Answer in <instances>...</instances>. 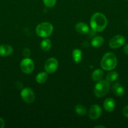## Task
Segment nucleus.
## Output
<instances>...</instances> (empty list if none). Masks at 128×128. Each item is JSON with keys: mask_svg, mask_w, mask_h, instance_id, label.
I'll return each mask as SVG.
<instances>
[{"mask_svg": "<svg viewBox=\"0 0 128 128\" xmlns=\"http://www.w3.org/2000/svg\"><path fill=\"white\" fill-rule=\"evenodd\" d=\"M90 24L91 28L96 32L104 31L107 25V20L101 12H95L90 18Z\"/></svg>", "mask_w": 128, "mask_h": 128, "instance_id": "f257e3e1", "label": "nucleus"}, {"mask_svg": "<svg viewBox=\"0 0 128 128\" xmlns=\"http://www.w3.org/2000/svg\"><path fill=\"white\" fill-rule=\"evenodd\" d=\"M117 64V57L113 52H108L103 56L100 61V66L105 71H112Z\"/></svg>", "mask_w": 128, "mask_h": 128, "instance_id": "f03ea898", "label": "nucleus"}, {"mask_svg": "<svg viewBox=\"0 0 128 128\" xmlns=\"http://www.w3.org/2000/svg\"><path fill=\"white\" fill-rule=\"evenodd\" d=\"M110 90V83L106 80L97 81L94 86V94L96 97L102 98L109 92Z\"/></svg>", "mask_w": 128, "mask_h": 128, "instance_id": "7ed1b4c3", "label": "nucleus"}, {"mask_svg": "<svg viewBox=\"0 0 128 128\" xmlns=\"http://www.w3.org/2000/svg\"><path fill=\"white\" fill-rule=\"evenodd\" d=\"M53 31V26L50 22H43L37 25L36 33L41 38H48L51 36Z\"/></svg>", "mask_w": 128, "mask_h": 128, "instance_id": "20e7f679", "label": "nucleus"}, {"mask_svg": "<svg viewBox=\"0 0 128 128\" xmlns=\"http://www.w3.org/2000/svg\"><path fill=\"white\" fill-rule=\"evenodd\" d=\"M20 68L23 73L29 74L33 71L35 69V63L33 61L29 58H25L20 62Z\"/></svg>", "mask_w": 128, "mask_h": 128, "instance_id": "39448f33", "label": "nucleus"}, {"mask_svg": "<svg viewBox=\"0 0 128 128\" xmlns=\"http://www.w3.org/2000/svg\"><path fill=\"white\" fill-rule=\"evenodd\" d=\"M58 68V60L55 58H50L48 59L44 64L45 71L48 74H52L57 70Z\"/></svg>", "mask_w": 128, "mask_h": 128, "instance_id": "423d86ee", "label": "nucleus"}, {"mask_svg": "<svg viewBox=\"0 0 128 128\" xmlns=\"http://www.w3.org/2000/svg\"><path fill=\"white\" fill-rule=\"evenodd\" d=\"M21 98L25 102L31 104L34 102L35 99V93L30 88H25L21 91Z\"/></svg>", "mask_w": 128, "mask_h": 128, "instance_id": "0eeeda50", "label": "nucleus"}, {"mask_svg": "<svg viewBox=\"0 0 128 128\" xmlns=\"http://www.w3.org/2000/svg\"><path fill=\"white\" fill-rule=\"evenodd\" d=\"M125 39L122 35H115L109 41V47L112 49H117L125 44Z\"/></svg>", "mask_w": 128, "mask_h": 128, "instance_id": "6e6552de", "label": "nucleus"}, {"mask_svg": "<svg viewBox=\"0 0 128 128\" xmlns=\"http://www.w3.org/2000/svg\"><path fill=\"white\" fill-rule=\"evenodd\" d=\"M102 113L101 107L98 104H94L90 108L89 111V116L91 120H98Z\"/></svg>", "mask_w": 128, "mask_h": 128, "instance_id": "1a4fd4ad", "label": "nucleus"}, {"mask_svg": "<svg viewBox=\"0 0 128 128\" xmlns=\"http://www.w3.org/2000/svg\"><path fill=\"white\" fill-rule=\"evenodd\" d=\"M104 108L107 112H111L114 110L115 107V100L112 98H109L105 99V101H104L103 104Z\"/></svg>", "mask_w": 128, "mask_h": 128, "instance_id": "9d476101", "label": "nucleus"}, {"mask_svg": "<svg viewBox=\"0 0 128 128\" xmlns=\"http://www.w3.org/2000/svg\"><path fill=\"white\" fill-rule=\"evenodd\" d=\"M75 30L77 32L81 34H86L89 32V27L87 24L83 22H79L75 25Z\"/></svg>", "mask_w": 128, "mask_h": 128, "instance_id": "9b49d317", "label": "nucleus"}, {"mask_svg": "<svg viewBox=\"0 0 128 128\" xmlns=\"http://www.w3.org/2000/svg\"><path fill=\"white\" fill-rule=\"evenodd\" d=\"M112 91L117 96H122L124 93V89L119 82H115L112 86Z\"/></svg>", "mask_w": 128, "mask_h": 128, "instance_id": "f8f14e48", "label": "nucleus"}, {"mask_svg": "<svg viewBox=\"0 0 128 128\" xmlns=\"http://www.w3.org/2000/svg\"><path fill=\"white\" fill-rule=\"evenodd\" d=\"M13 48L8 44L0 45V56L6 57L11 55L13 53Z\"/></svg>", "mask_w": 128, "mask_h": 128, "instance_id": "ddd939ff", "label": "nucleus"}, {"mask_svg": "<svg viewBox=\"0 0 128 128\" xmlns=\"http://www.w3.org/2000/svg\"><path fill=\"white\" fill-rule=\"evenodd\" d=\"M104 76V72L100 69H97L93 71L92 74V80L94 81H99L102 80Z\"/></svg>", "mask_w": 128, "mask_h": 128, "instance_id": "4468645a", "label": "nucleus"}, {"mask_svg": "<svg viewBox=\"0 0 128 128\" xmlns=\"http://www.w3.org/2000/svg\"><path fill=\"white\" fill-rule=\"evenodd\" d=\"M72 58L75 63H80L82 60V52L79 49H75L72 51Z\"/></svg>", "mask_w": 128, "mask_h": 128, "instance_id": "2eb2a0df", "label": "nucleus"}, {"mask_svg": "<svg viewBox=\"0 0 128 128\" xmlns=\"http://www.w3.org/2000/svg\"><path fill=\"white\" fill-rule=\"evenodd\" d=\"M104 43V39L102 36H98L92 39L91 44L94 48H99L102 46Z\"/></svg>", "mask_w": 128, "mask_h": 128, "instance_id": "dca6fc26", "label": "nucleus"}, {"mask_svg": "<svg viewBox=\"0 0 128 128\" xmlns=\"http://www.w3.org/2000/svg\"><path fill=\"white\" fill-rule=\"evenodd\" d=\"M48 79V73L46 71H41L36 76V81L39 84H43Z\"/></svg>", "mask_w": 128, "mask_h": 128, "instance_id": "f3484780", "label": "nucleus"}, {"mask_svg": "<svg viewBox=\"0 0 128 128\" xmlns=\"http://www.w3.org/2000/svg\"><path fill=\"white\" fill-rule=\"evenodd\" d=\"M51 47V42L49 39H44L40 43V48L44 51H48Z\"/></svg>", "mask_w": 128, "mask_h": 128, "instance_id": "a211bd4d", "label": "nucleus"}, {"mask_svg": "<svg viewBox=\"0 0 128 128\" xmlns=\"http://www.w3.org/2000/svg\"><path fill=\"white\" fill-rule=\"evenodd\" d=\"M119 77L117 72L114 71H112L107 73L106 76V80L109 82H112L116 81Z\"/></svg>", "mask_w": 128, "mask_h": 128, "instance_id": "6ab92c4d", "label": "nucleus"}, {"mask_svg": "<svg viewBox=\"0 0 128 128\" xmlns=\"http://www.w3.org/2000/svg\"><path fill=\"white\" fill-rule=\"evenodd\" d=\"M75 111L79 116H84L87 114V108L81 104H77L75 106Z\"/></svg>", "mask_w": 128, "mask_h": 128, "instance_id": "aec40b11", "label": "nucleus"}, {"mask_svg": "<svg viewBox=\"0 0 128 128\" xmlns=\"http://www.w3.org/2000/svg\"><path fill=\"white\" fill-rule=\"evenodd\" d=\"M43 2L46 7L51 8L55 6L56 2V0H43Z\"/></svg>", "mask_w": 128, "mask_h": 128, "instance_id": "412c9836", "label": "nucleus"}, {"mask_svg": "<svg viewBox=\"0 0 128 128\" xmlns=\"http://www.w3.org/2000/svg\"><path fill=\"white\" fill-rule=\"evenodd\" d=\"M122 114L125 117L128 118V105L125 106L122 110Z\"/></svg>", "mask_w": 128, "mask_h": 128, "instance_id": "4be33fe9", "label": "nucleus"}, {"mask_svg": "<svg viewBox=\"0 0 128 128\" xmlns=\"http://www.w3.org/2000/svg\"><path fill=\"white\" fill-rule=\"evenodd\" d=\"M23 55L26 58H29L30 56V50L28 48H25L23 50Z\"/></svg>", "mask_w": 128, "mask_h": 128, "instance_id": "5701e85b", "label": "nucleus"}, {"mask_svg": "<svg viewBox=\"0 0 128 128\" xmlns=\"http://www.w3.org/2000/svg\"><path fill=\"white\" fill-rule=\"evenodd\" d=\"M5 126V122L2 118H0V128H4Z\"/></svg>", "mask_w": 128, "mask_h": 128, "instance_id": "b1692460", "label": "nucleus"}, {"mask_svg": "<svg viewBox=\"0 0 128 128\" xmlns=\"http://www.w3.org/2000/svg\"><path fill=\"white\" fill-rule=\"evenodd\" d=\"M124 52L125 54L128 56V44H125V46H124Z\"/></svg>", "mask_w": 128, "mask_h": 128, "instance_id": "393cba45", "label": "nucleus"}, {"mask_svg": "<svg viewBox=\"0 0 128 128\" xmlns=\"http://www.w3.org/2000/svg\"><path fill=\"white\" fill-rule=\"evenodd\" d=\"M95 128H104L105 127H104V126H95Z\"/></svg>", "mask_w": 128, "mask_h": 128, "instance_id": "a878e982", "label": "nucleus"}, {"mask_svg": "<svg viewBox=\"0 0 128 128\" xmlns=\"http://www.w3.org/2000/svg\"><path fill=\"white\" fill-rule=\"evenodd\" d=\"M127 1H128V0H127Z\"/></svg>", "mask_w": 128, "mask_h": 128, "instance_id": "bb28decb", "label": "nucleus"}]
</instances>
